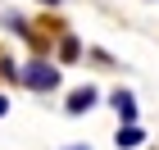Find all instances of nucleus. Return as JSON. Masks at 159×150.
<instances>
[{"mask_svg":"<svg viewBox=\"0 0 159 150\" xmlns=\"http://www.w3.org/2000/svg\"><path fill=\"white\" fill-rule=\"evenodd\" d=\"M23 87H32V91H55V87H59V68H55V64H46V59H27V68H23Z\"/></svg>","mask_w":159,"mask_h":150,"instance_id":"nucleus-1","label":"nucleus"},{"mask_svg":"<svg viewBox=\"0 0 159 150\" xmlns=\"http://www.w3.org/2000/svg\"><path fill=\"white\" fill-rule=\"evenodd\" d=\"M109 105H114V114H118L123 123H136V100H132V91H114Z\"/></svg>","mask_w":159,"mask_h":150,"instance_id":"nucleus-2","label":"nucleus"},{"mask_svg":"<svg viewBox=\"0 0 159 150\" xmlns=\"http://www.w3.org/2000/svg\"><path fill=\"white\" fill-rule=\"evenodd\" d=\"M91 105H96V87H77L73 96H68V105H64V109H68V114H86Z\"/></svg>","mask_w":159,"mask_h":150,"instance_id":"nucleus-3","label":"nucleus"},{"mask_svg":"<svg viewBox=\"0 0 159 150\" xmlns=\"http://www.w3.org/2000/svg\"><path fill=\"white\" fill-rule=\"evenodd\" d=\"M141 141H146V132H141V127H136V123H123L118 137H114V146H118V150H136Z\"/></svg>","mask_w":159,"mask_h":150,"instance_id":"nucleus-4","label":"nucleus"},{"mask_svg":"<svg viewBox=\"0 0 159 150\" xmlns=\"http://www.w3.org/2000/svg\"><path fill=\"white\" fill-rule=\"evenodd\" d=\"M77 55H82V46H77V37H73V32H64V37H59V59H64V64H73Z\"/></svg>","mask_w":159,"mask_h":150,"instance_id":"nucleus-5","label":"nucleus"},{"mask_svg":"<svg viewBox=\"0 0 159 150\" xmlns=\"http://www.w3.org/2000/svg\"><path fill=\"white\" fill-rule=\"evenodd\" d=\"M5 109H9V96H0V114H5Z\"/></svg>","mask_w":159,"mask_h":150,"instance_id":"nucleus-6","label":"nucleus"},{"mask_svg":"<svg viewBox=\"0 0 159 150\" xmlns=\"http://www.w3.org/2000/svg\"><path fill=\"white\" fill-rule=\"evenodd\" d=\"M68 150H91V146H68Z\"/></svg>","mask_w":159,"mask_h":150,"instance_id":"nucleus-7","label":"nucleus"},{"mask_svg":"<svg viewBox=\"0 0 159 150\" xmlns=\"http://www.w3.org/2000/svg\"><path fill=\"white\" fill-rule=\"evenodd\" d=\"M41 5H59V0H41Z\"/></svg>","mask_w":159,"mask_h":150,"instance_id":"nucleus-8","label":"nucleus"}]
</instances>
